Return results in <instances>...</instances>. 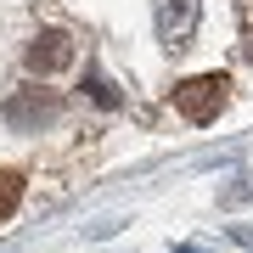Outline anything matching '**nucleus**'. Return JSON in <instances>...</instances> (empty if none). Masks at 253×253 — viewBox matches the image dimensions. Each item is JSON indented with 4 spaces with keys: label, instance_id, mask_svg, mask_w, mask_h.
Here are the masks:
<instances>
[{
    "label": "nucleus",
    "instance_id": "1",
    "mask_svg": "<svg viewBox=\"0 0 253 253\" xmlns=\"http://www.w3.org/2000/svg\"><path fill=\"white\" fill-rule=\"evenodd\" d=\"M231 101V79L225 73H197V79H186L180 90H174V113L186 118V124H214L219 113H225Z\"/></svg>",
    "mask_w": 253,
    "mask_h": 253
},
{
    "label": "nucleus",
    "instance_id": "2",
    "mask_svg": "<svg viewBox=\"0 0 253 253\" xmlns=\"http://www.w3.org/2000/svg\"><path fill=\"white\" fill-rule=\"evenodd\" d=\"M197 17H203L197 0H158V40L169 51H186L191 34H197Z\"/></svg>",
    "mask_w": 253,
    "mask_h": 253
},
{
    "label": "nucleus",
    "instance_id": "3",
    "mask_svg": "<svg viewBox=\"0 0 253 253\" xmlns=\"http://www.w3.org/2000/svg\"><path fill=\"white\" fill-rule=\"evenodd\" d=\"M56 113H62V96H51V90H23L6 101V124H17V129H45L56 124Z\"/></svg>",
    "mask_w": 253,
    "mask_h": 253
},
{
    "label": "nucleus",
    "instance_id": "4",
    "mask_svg": "<svg viewBox=\"0 0 253 253\" xmlns=\"http://www.w3.org/2000/svg\"><path fill=\"white\" fill-rule=\"evenodd\" d=\"M73 62V34H62V28H45V34L28 45V73H56Z\"/></svg>",
    "mask_w": 253,
    "mask_h": 253
},
{
    "label": "nucleus",
    "instance_id": "5",
    "mask_svg": "<svg viewBox=\"0 0 253 253\" xmlns=\"http://www.w3.org/2000/svg\"><path fill=\"white\" fill-rule=\"evenodd\" d=\"M17 203H23V174L0 169V219H11V214H17Z\"/></svg>",
    "mask_w": 253,
    "mask_h": 253
},
{
    "label": "nucleus",
    "instance_id": "6",
    "mask_svg": "<svg viewBox=\"0 0 253 253\" xmlns=\"http://www.w3.org/2000/svg\"><path fill=\"white\" fill-rule=\"evenodd\" d=\"M84 96H90L96 107H118V90H113L107 79H101V73H90V79H84Z\"/></svg>",
    "mask_w": 253,
    "mask_h": 253
},
{
    "label": "nucleus",
    "instance_id": "7",
    "mask_svg": "<svg viewBox=\"0 0 253 253\" xmlns=\"http://www.w3.org/2000/svg\"><path fill=\"white\" fill-rule=\"evenodd\" d=\"M231 180H236V186H225V191H219V203H231V208H236L242 197H253V174H231Z\"/></svg>",
    "mask_w": 253,
    "mask_h": 253
},
{
    "label": "nucleus",
    "instance_id": "8",
    "mask_svg": "<svg viewBox=\"0 0 253 253\" xmlns=\"http://www.w3.org/2000/svg\"><path fill=\"white\" fill-rule=\"evenodd\" d=\"M231 236H236L242 248H253V231H248V225H231Z\"/></svg>",
    "mask_w": 253,
    "mask_h": 253
}]
</instances>
